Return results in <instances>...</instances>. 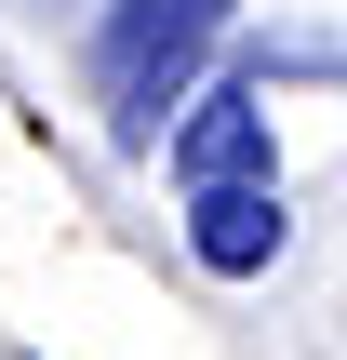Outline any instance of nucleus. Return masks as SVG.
Listing matches in <instances>:
<instances>
[{
  "mask_svg": "<svg viewBox=\"0 0 347 360\" xmlns=\"http://www.w3.org/2000/svg\"><path fill=\"white\" fill-rule=\"evenodd\" d=\"M227 27H241V0H94L80 67H94V134H107V160H160V147H174V120L214 94Z\"/></svg>",
  "mask_w": 347,
  "mask_h": 360,
  "instance_id": "obj_1",
  "label": "nucleus"
},
{
  "mask_svg": "<svg viewBox=\"0 0 347 360\" xmlns=\"http://www.w3.org/2000/svg\"><path fill=\"white\" fill-rule=\"evenodd\" d=\"M160 174H174V200H214V187H281V134H267V80L227 53L214 67V94L174 120V147H160Z\"/></svg>",
  "mask_w": 347,
  "mask_h": 360,
  "instance_id": "obj_2",
  "label": "nucleus"
},
{
  "mask_svg": "<svg viewBox=\"0 0 347 360\" xmlns=\"http://www.w3.org/2000/svg\"><path fill=\"white\" fill-rule=\"evenodd\" d=\"M187 254L214 281H267L294 254V200L281 187H214V200H187Z\"/></svg>",
  "mask_w": 347,
  "mask_h": 360,
  "instance_id": "obj_3",
  "label": "nucleus"
},
{
  "mask_svg": "<svg viewBox=\"0 0 347 360\" xmlns=\"http://www.w3.org/2000/svg\"><path fill=\"white\" fill-rule=\"evenodd\" d=\"M13 13H80V0H13Z\"/></svg>",
  "mask_w": 347,
  "mask_h": 360,
  "instance_id": "obj_4",
  "label": "nucleus"
}]
</instances>
